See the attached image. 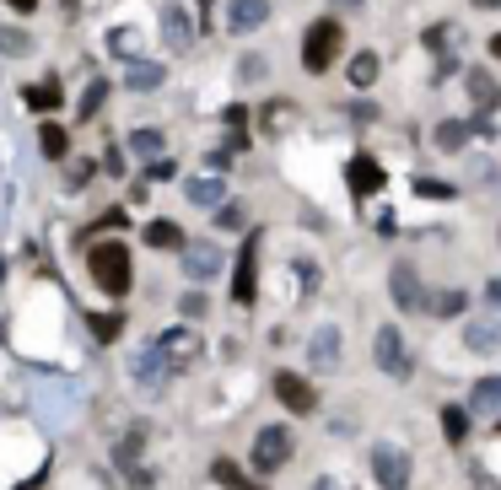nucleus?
I'll list each match as a JSON object with an SVG mask.
<instances>
[{
	"mask_svg": "<svg viewBox=\"0 0 501 490\" xmlns=\"http://www.w3.org/2000/svg\"><path fill=\"white\" fill-rule=\"evenodd\" d=\"M86 270H92L97 291H108L113 302H119V297H130V286H135L130 243H119V237H108V243H92V248H86Z\"/></svg>",
	"mask_w": 501,
	"mask_h": 490,
	"instance_id": "nucleus-1",
	"label": "nucleus"
},
{
	"mask_svg": "<svg viewBox=\"0 0 501 490\" xmlns=\"http://www.w3.org/2000/svg\"><path fill=\"white\" fill-rule=\"evenodd\" d=\"M340 49H345V27H340L335 16L308 22V32H302V65H308L313 76H324V70L340 59Z\"/></svg>",
	"mask_w": 501,
	"mask_h": 490,
	"instance_id": "nucleus-2",
	"label": "nucleus"
},
{
	"mask_svg": "<svg viewBox=\"0 0 501 490\" xmlns=\"http://www.w3.org/2000/svg\"><path fill=\"white\" fill-rule=\"evenodd\" d=\"M372 361L383 367V378L410 383V351H405V334H399L394 324H383V329H378V340H372Z\"/></svg>",
	"mask_w": 501,
	"mask_h": 490,
	"instance_id": "nucleus-3",
	"label": "nucleus"
},
{
	"mask_svg": "<svg viewBox=\"0 0 501 490\" xmlns=\"http://www.w3.org/2000/svg\"><path fill=\"white\" fill-rule=\"evenodd\" d=\"M157 351H162V361H167L173 372H189V367L200 361V334L183 329V324H178V329H162V334H157Z\"/></svg>",
	"mask_w": 501,
	"mask_h": 490,
	"instance_id": "nucleus-4",
	"label": "nucleus"
},
{
	"mask_svg": "<svg viewBox=\"0 0 501 490\" xmlns=\"http://www.w3.org/2000/svg\"><path fill=\"white\" fill-rule=\"evenodd\" d=\"M286 459H291V432H286V426H264V432L254 437V469H259V475H275Z\"/></svg>",
	"mask_w": 501,
	"mask_h": 490,
	"instance_id": "nucleus-5",
	"label": "nucleus"
},
{
	"mask_svg": "<svg viewBox=\"0 0 501 490\" xmlns=\"http://www.w3.org/2000/svg\"><path fill=\"white\" fill-rule=\"evenodd\" d=\"M372 475H378V486L383 490H405L410 486V453L378 442V448H372Z\"/></svg>",
	"mask_w": 501,
	"mask_h": 490,
	"instance_id": "nucleus-6",
	"label": "nucleus"
},
{
	"mask_svg": "<svg viewBox=\"0 0 501 490\" xmlns=\"http://www.w3.org/2000/svg\"><path fill=\"white\" fill-rule=\"evenodd\" d=\"M232 297L248 307L254 297H259V232L237 248V275H232Z\"/></svg>",
	"mask_w": 501,
	"mask_h": 490,
	"instance_id": "nucleus-7",
	"label": "nucleus"
},
{
	"mask_svg": "<svg viewBox=\"0 0 501 490\" xmlns=\"http://www.w3.org/2000/svg\"><path fill=\"white\" fill-rule=\"evenodd\" d=\"M275 399H281L291 415H313V410H318L313 383H308V378H297V372H275Z\"/></svg>",
	"mask_w": 501,
	"mask_h": 490,
	"instance_id": "nucleus-8",
	"label": "nucleus"
},
{
	"mask_svg": "<svg viewBox=\"0 0 501 490\" xmlns=\"http://www.w3.org/2000/svg\"><path fill=\"white\" fill-rule=\"evenodd\" d=\"M130 378H135V388L157 394V388L173 378V367L162 361V351H157V345H146V351H135V361H130Z\"/></svg>",
	"mask_w": 501,
	"mask_h": 490,
	"instance_id": "nucleus-9",
	"label": "nucleus"
},
{
	"mask_svg": "<svg viewBox=\"0 0 501 490\" xmlns=\"http://www.w3.org/2000/svg\"><path fill=\"white\" fill-rule=\"evenodd\" d=\"M270 22V0H232L227 5V27L232 32H259Z\"/></svg>",
	"mask_w": 501,
	"mask_h": 490,
	"instance_id": "nucleus-10",
	"label": "nucleus"
},
{
	"mask_svg": "<svg viewBox=\"0 0 501 490\" xmlns=\"http://www.w3.org/2000/svg\"><path fill=\"white\" fill-rule=\"evenodd\" d=\"M345 178H351V194H356V200H367V194H378V189H383V167H378L372 156H351Z\"/></svg>",
	"mask_w": 501,
	"mask_h": 490,
	"instance_id": "nucleus-11",
	"label": "nucleus"
},
{
	"mask_svg": "<svg viewBox=\"0 0 501 490\" xmlns=\"http://www.w3.org/2000/svg\"><path fill=\"white\" fill-rule=\"evenodd\" d=\"M183 270H189V281H210V275L221 270V248H210V243H183Z\"/></svg>",
	"mask_w": 501,
	"mask_h": 490,
	"instance_id": "nucleus-12",
	"label": "nucleus"
},
{
	"mask_svg": "<svg viewBox=\"0 0 501 490\" xmlns=\"http://www.w3.org/2000/svg\"><path fill=\"white\" fill-rule=\"evenodd\" d=\"M389 286H394V307H426V297H421V281H416V270H410V264H394Z\"/></svg>",
	"mask_w": 501,
	"mask_h": 490,
	"instance_id": "nucleus-13",
	"label": "nucleus"
},
{
	"mask_svg": "<svg viewBox=\"0 0 501 490\" xmlns=\"http://www.w3.org/2000/svg\"><path fill=\"white\" fill-rule=\"evenodd\" d=\"M140 237H146V248H162V254H173V248H178V254H183V243H189V237H183V227H178V221H151V227H146V232H140Z\"/></svg>",
	"mask_w": 501,
	"mask_h": 490,
	"instance_id": "nucleus-14",
	"label": "nucleus"
},
{
	"mask_svg": "<svg viewBox=\"0 0 501 490\" xmlns=\"http://www.w3.org/2000/svg\"><path fill=\"white\" fill-rule=\"evenodd\" d=\"M22 97H27V108H32V113H54V108H59V97H65V92H59V81H54V76H49V81H32V86H27V92H22Z\"/></svg>",
	"mask_w": 501,
	"mask_h": 490,
	"instance_id": "nucleus-15",
	"label": "nucleus"
},
{
	"mask_svg": "<svg viewBox=\"0 0 501 490\" xmlns=\"http://www.w3.org/2000/svg\"><path fill=\"white\" fill-rule=\"evenodd\" d=\"M38 146H43V156H49V162H65V151H70V135H65V124L43 119V124H38Z\"/></svg>",
	"mask_w": 501,
	"mask_h": 490,
	"instance_id": "nucleus-16",
	"label": "nucleus"
},
{
	"mask_svg": "<svg viewBox=\"0 0 501 490\" xmlns=\"http://www.w3.org/2000/svg\"><path fill=\"white\" fill-rule=\"evenodd\" d=\"M189 205H227V183H221V173H210V178H189Z\"/></svg>",
	"mask_w": 501,
	"mask_h": 490,
	"instance_id": "nucleus-17",
	"label": "nucleus"
},
{
	"mask_svg": "<svg viewBox=\"0 0 501 490\" xmlns=\"http://www.w3.org/2000/svg\"><path fill=\"white\" fill-rule=\"evenodd\" d=\"M124 81H130V92H157V86H162V65H151V59H130Z\"/></svg>",
	"mask_w": 501,
	"mask_h": 490,
	"instance_id": "nucleus-18",
	"label": "nucleus"
},
{
	"mask_svg": "<svg viewBox=\"0 0 501 490\" xmlns=\"http://www.w3.org/2000/svg\"><path fill=\"white\" fill-rule=\"evenodd\" d=\"M210 480H216V486H227V490H264V486H254V480H248L232 459H216V464H210Z\"/></svg>",
	"mask_w": 501,
	"mask_h": 490,
	"instance_id": "nucleus-19",
	"label": "nucleus"
},
{
	"mask_svg": "<svg viewBox=\"0 0 501 490\" xmlns=\"http://www.w3.org/2000/svg\"><path fill=\"white\" fill-rule=\"evenodd\" d=\"M103 102H108V81H103V76H92V81H86V92H81V102H76V113H81V119H97V113H103Z\"/></svg>",
	"mask_w": 501,
	"mask_h": 490,
	"instance_id": "nucleus-20",
	"label": "nucleus"
},
{
	"mask_svg": "<svg viewBox=\"0 0 501 490\" xmlns=\"http://www.w3.org/2000/svg\"><path fill=\"white\" fill-rule=\"evenodd\" d=\"M470 97H475L480 108H501V86L486 76V70H470Z\"/></svg>",
	"mask_w": 501,
	"mask_h": 490,
	"instance_id": "nucleus-21",
	"label": "nucleus"
},
{
	"mask_svg": "<svg viewBox=\"0 0 501 490\" xmlns=\"http://www.w3.org/2000/svg\"><path fill=\"white\" fill-rule=\"evenodd\" d=\"M313 361L318 367H335L340 361V329H318L313 334Z\"/></svg>",
	"mask_w": 501,
	"mask_h": 490,
	"instance_id": "nucleus-22",
	"label": "nucleus"
},
{
	"mask_svg": "<svg viewBox=\"0 0 501 490\" xmlns=\"http://www.w3.org/2000/svg\"><path fill=\"white\" fill-rule=\"evenodd\" d=\"M470 405H475L480 415H497V410H501V378H480V383H475V399H470Z\"/></svg>",
	"mask_w": 501,
	"mask_h": 490,
	"instance_id": "nucleus-23",
	"label": "nucleus"
},
{
	"mask_svg": "<svg viewBox=\"0 0 501 490\" xmlns=\"http://www.w3.org/2000/svg\"><path fill=\"white\" fill-rule=\"evenodd\" d=\"M86 329H92L103 345H113V340L124 334V318H119V313H92V318H86Z\"/></svg>",
	"mask_w": 501,
	"mask_h": 490,
	"instance_id": "nucleus-24",
	"label": "nucleus"
},
{
	"mask_svg": "<svg viewBox=\"0 0 501 490\" xmlns=\"http://www.w3.org/2000/svg\"><path fill=\"white\" fill-rule=\"evenodd\" d=\"M443 437H448L453 448H459V442L470 437V415H464L459 405H448V410H443Z\"/></svg>",
	"mask_w": 501,
	"mask_h": 490,
	"instance_id": "nucleus-25",
	"label": "nucleus"
},
{
	"mask_svg": "<svg viewBox=\"0 0 501 490\" xmlns=\"http://www.w3.org/2000/svg\"><path fill=\"white\" fill-rule=\"evenodd\" d=\"M0 54H11V59L32 54V38H27V27H0Z\"/></svg>",
	"mask_w": 501,
	"mask_h": 490,
	"instance_id": "nucleus-26",
	"label": "nucleus"
},
{
	"mask_svg": "<svg viewBox=\"0 0 501 490\" xmlns=\"http://www.w3.org/2000/svg\"><path fill=\"white\" fill-rule=\"evenodd\" d=\"M162 27H167V43H173V49H189V16H183L178 5L162 16Z\"/></svg>",
	"mask_w": 501,
	"mask_h": 490,
	"instance_id": "nucleus-27",
	"label": "nucleus"
},
{
	"mask_svg": "<svg viewBox=\"0 0 501 490\" xmlns=\"http://www.w3.org/2000/svg\"><path fill=\"white\" fill-rule=\"evenodd\" d=\"M130 151L135 156H162V129H130Z\"/></svg>",
	"mask_w": 501,
	"mask_h": 490,
	"instance_id": "nucleus-28",
	"label": "nucleus"
},
{
	"mask_svg": "<svg viewBox=\"0 0 501 490\" xmlns=\"http://www.w3.org/2000/svg\"><path fill=\"white\" fill-rule=\"evenodd\" d=\"M464 334H470V351H497V345H501V329H497V324H470Z\"/></svg>",
	"mask_w": 501,
	"mask_h": 490,
	"instance_id": "nucleus-29",
	"label": "nucleus"
},
{
	"mask_svg": "<svg viewBox=\"0 0 501 490\" xmlns=\"http://www.w3.org/2000/svg\"><path fill=\"white\" fill-rule=\"evenodd\" d=\"M351 81H356V86H372V81H378V54H372V49L351 59Z\"/></svg>",
	"mask_w": 501,
	"mask_h": 490,
	"instance_id": "nucleus-30",
	"label": "nucleus"
},
{
	"mask_svg": "<svg viewBox=\"0 0 501 490\" xmlns=\"http://www.w3.org/2000/svg\"><path fill=\"white\" fill-rule=\"evenodd\" d=\"M470 140V124H459V119H448V124H437V146L443 151H459Z\"/></svg>",
	"mask_w": 501,
	"mask_h": 490,
	"instance_id": "nucleus-31",
	"label": "nucleus"
},
{
	"mask_svg": "<svg viewBox=\"0 0 501 490\" xmlns=\"http://www.w3.org/2000/svg\"><path fill=\"white\" fill-rule=\"evenodd\" d=\"M426 307L437 318H453V313H464V291H437V297H426Z\"/></svg>",
	"mask_w": 501,
	"mask_h": 490,
	"instance_id": "nucleus-32",
	"label": "nucleus"
},
{
	"mask_svg": "<svg viewBox=\"0 0 501 490\" xmlns=\"http://www.w3.org/2000/svg\"><path fill=\"white\" fill-rule=\"evenodd\" d=\"M243 221H248V210H243V205H227V210L216 216V227H227V232H237Z\"/></svg>",
	"mask_w": 501,
	"mask_h": 490,
	"instance_id": "nucleus-33",
	"label": "nucleus"
},
{
	"mask_svg": "<svg viewBox=\"0 0 501 490\" xmlns=\"http://www.w3.org/2000/svg\"><path fill=\"white\" fill-rule=\"evenodd\" d=\"M237 70H243V81H264V59H259V54H248Z\"/></svg>",
	"mask_w": 501,
	"mask_h": 490,
	"instance_id": "nucleus-34",
	"label": "nucleus"
},
{
	"mask_svg": "<svg viewBox=\"0 0 501 490\" xmlns=\"http://www.w3.org/2000/svg\"><path fill=\"white\" fill-rule=\"evenodd\" d=\"M183 313H189V318H200V313H205V297H200V291H189V297H183Z\"/></svg>",
	"mask_w": 501,
	"mask_h": 490,
	"instance_id": "nucleus-35",
	"label": "nucleus"
},
{
	"mask_svg": "<svg viewBox=\"0 0 501 490\" xmlns=\"http://www.w3.org/2000/svg\"><path fill=\"white\" fill-rule=\"evenodd\" d=\"M5 5H11V11H16V16H32V11H38V5H43V0H5Z\"/></svg>",
	"mask_w": 501,
	"mask_h": 490,
	"instance_id": "nucleus-36",
	"label": "nucleus"
},
{
	"mask_svg": "<svg viewBox=\"0 0 501 490\" xmlns=\"http://www.w3.org/2000/svg\"><path fill=\"white\" fill-rule=\"evenodd\" d=\"M486 302H491V307H501V281H491V286H486Z\"/></svg>",
	"mask_w": 501,
	"mask_h": 490,
	"instance_id": "nucleus-37",
	"label": "nucleus"
},
{
	"mask_svg": "<svg viewBox=\"0 0 501 490\" xmlns=\"http://www.w3.org/2000/svg\"><path fill=\"white\" fill-rule=\"evenodd\" d=\"M475 5H480V11H501V0H475Z\"/></svg>",
	"mask_w": 501,
	"mask_h": 490,
	"instance_id": "nucleus-38",
	"label": "nucleus"
},
{
	"mask_svg": "<svg viewBox=\"0 0 501 490\" xmlns=\"http://www.w3.org/2000/svg\"><path fill=\"white\" fill-rule=\"evenodd\" d=\"M313 490H340V480H318Z\"/></svg>",
	"mask_w": 501,
	"mask_h": 490,
	"instance_id": "nucleus-39",
	"label": "nucleus"
},
{
	"mask_svg": "<svg viewBox=\"0 0 501 490\" xmlns=\"http://www.w3.org/2000/svg\"><path fill=\"white\" fill-rule=\"evenodd\" d=\"M491 54H497V59H501V32H497V38H491Z\"/></svg>",
	"mask_w": 501,
	"mask_h": 490,
	"instance_id": "nucleus-40",
	"label": "nucleus"
},
{
	"mask_svg": "<svg viewBox=\"0 0 501 490\" xmlns=\"http://www.w3.org/2000/svg\"><path fill=\"white\" fill-rule=\"evenodd\" d=\"M340 5H362V0H340Z\"/></svg>",
	"mask_w": 501,
	"mask_h": 490,
	"instance_id": "nucleus-41",
	"label": "nucleus"
}]
</instances>
